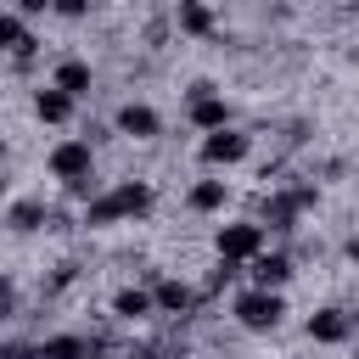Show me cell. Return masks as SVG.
<instances>
[{"mask_svg":"<svg viewBox=\"0 0 359 359\" xmlns=\"http://www.w3.org/2000/svg\"><path fill=\"white\" fill-rule=\"evenodd\" d=\"M146 208H151V185H140V180H123L118 191H107L101 202H90L84 224H112V219H135V213H146Z\"/></svg>","mask_w":359,"mask_h":359,"instance_id":"1","label":"cell"},{"mask_svg":"<svg viewBox=\"0 0 359 359\" xmlns=\"http://www.w3.org/2000/svg\"><path fill=\"white\" fill-rule=\"evenodd\" d=\"M280 314H286L280 292L252 286V292H241V297H236V320H241L247 331H275V325H280Z\"/></svg>","mask_w":359,"mask_h":359,"instance_id":"2","label":"cell"},{"mask_svg":"<svg viewBox=\"0 0 359 359\" xmlns=\"http://www.w3.org/2000/svg\"><path fill=\"white\" fill-rule=\"evenodd\" d=\"M50 174H56V180H67V185H84V180H95L90 140H62V146L50 151Z\"/></svg>","mask_w":359,"mask_h":359,"instance_id":"3","label":"cell"},{"mask_svg":"<svg viewBox=\"0 0 359 359\" xmlns=\"http://www.w3.org/2000/svg\"><path fill=\"white\" fill-rule=\"evenodd\" d=\"M219 258L236 264V258H264V224H224L219 230Z\"/></svg>","mask_w":359,"mask_h":359,"instance_id":"4","label":"cell"},{"mask_svg":"<svg viewBox=\"0 0 359 359\" xmlns=\"http://www.w3.org/2000/svg\"><path fill=\"white\" fill-rule=\"evenodd\" d=\"M118 129L135 135V140H151V135H157V112H151L146 101H129V107H118Z\"/></svg>","mask_w":359,"mask_h":359,"instance_id":"5","label":"cell"},{"mask_svg":"<svg viewBox=\"0 0 359 359\" xmlns=\"http://www.w3.org/2000/svg\"><path fill=\"white\" fill-rule=\"evenodd\" d=\"M202 157H208V163H236V157H247V135L219 129V135H208V140H202Z\"/></svg>","mask_w":359,"mask_h":359,"instance_id":"6","label":"cell"},{"mask_svg":"<svg viewBox=\"0 0 359 359\" xmlns=\"http://www.w3.org/2000/svg\"><path fill=\"white\" fill-rule=\"evenodd\" d=\"M309 337H314V342H342V337H348V314H342V309L309 314Z\"/></svg>","mask_w":359,"mask_h":359,"instance_id":"7","label":"cell"},{"mask_svg":"<svg viewBox=\"0 0 359 359\" xmlns=\"http://www.w3.org/2000/svg\"><path fill=\"white\" fill-rule=\"evenodd\" d=\"M252 275H258V286H264V292H275V286H286L292 264H286L280 252H264V258H252Z\"/></svg>","mask_w":359,"mask_h":359,"instance_id":"8","label":"cell"},{"mask_svg":"<svg viewBox=\"0 0 359 359\" xmlns=\"http://www.w3.org/2000/svg\"><path fill=\"white\" fill-rule=\"evenodd\" d=\"M34 112H39L45 123H62V118L73 112V95H62V90L50 84V90H39V95H34Z\"/></svg>","mask_w":359,"mask_h":359,"instance_id":"9","label":"cell"},{"mask_svg":"<svg viewBox=\"0 0 359 359\" xmlns=\"http://www.w3.org/2000/svg\"><path fill=\"white\" fill-rule=\"evenodd\" d=\"M56 90H62V95H84V90H90V67L67 56V62L56 67Z\"/></svg>","mask_w":359,"mask_h":359,"instance_id":"10","label":"cell"},{"mask_svg":"<svg viewBox=\"0 0 359 359\" xmlns=\"http://www.w3.org/2000/svg\"><path fill=\"white\" fill-rule=\"evenodd\" d=\"M191 118H196L202 129H213V135H219L230 112H224V101H219V95H196V101H191Z\"/></svg>","mask_w":359,"mask_h":359,"instance_id":"11","label":"cell"},{"mask_svg":"<svg viewBox=\"0 0 359 359\" xmlns=\"http://www.w3.org/2000/svg\"><path fill=\"white\" fill-rule=\"evenodd\" d=\"M191 303H196V292H191L185 280H163V286H157V309H168V314H185Z\"/></svg>","mask_w":359,"mask_h":359,"instance_id":"12","label":"cell"},{"mask_svg":"<svg viewBox=\"0 0 359 359\" xmlns=\"http://www.w3.org/2000/svg\"><path fill=\"white\" fill-rule=\"evenodd\" d=\"M112 314H118V320H146V314H151V297L135 292V286H123V292L112 297Z\"/></svg>","mask_w":359,"mask_h":359,"instance_id":"13","label":"cell"},{"mask_svg":"<svg viewBox=\"0 0 359 359\" xmlns=\"http://www.w3.org/2000/svg\"><path fill=\"white\" fill-rule=\"evenodd\" d=\"M6 219H11V230H39V224H45V202H28V196H22V202H11Z\"/></svg>","mask_w":359,"mask_h":359,"instance_id":"14","label":"cell"},{"mask_svg":"<svg viewBox=\"0 0 359 359\" xmlns=\"http://www.w3.org/2000/svg\"><path fill=\"white\" fill-rule=\"evenodd\" d=\"M90 348H84V337H50V342H39V359H84Z\"/></svg>","mask_w":359,"mask_h":359,"instance_id":"15","label":"cell"},{"mask_svg":"<svg viewBox=\"0 0 359 359\" xmlns=\"http://www.w3.org/2000/svg\"><path fill=\"white\" fill-rule=\"evenodd\" d=\"M191 208H202V213H213V208H224V180H202V185L191 191Z\"/></svg>","mask_w":359,"mask_h":359,"instance_id":"16","label":"cell"},{"mask_svg":"<svg viewBox=\"0 0 359 359\" xmlns=\"http://www.w3.org/2000/svg\"><path fill=\"white\" fill-rule=\"evenodd\" d=\"M180 22H185L191 34H208V28H213V11H208V6H180Z\"/></svg>","mask_w":359,"mask_h":359,"instance_id":"17","label":"cell"},{"mask_svg":"<svg viewBox=\"0 0 359 359\" xmlns=\"http://www.w3.org/2000/svg\"><path fill=\"white\" fill-rule=\"evenodd\" d=\"M6 359H22V348H17V342H11V348H6Z\"/></svg>","mask_w":359,"mask_h":359,"instance_id":"18","label":"cell"}]
</instances>
